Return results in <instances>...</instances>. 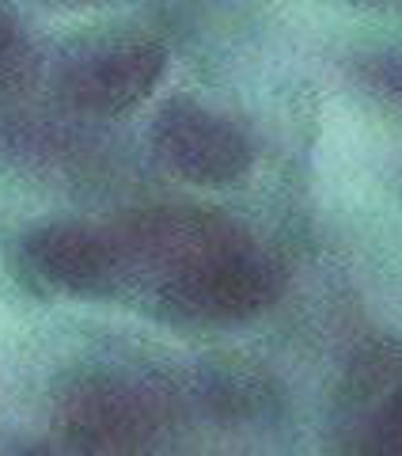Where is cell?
<instances>
[{
    "label": "cell",
    "mask_w": 402,
    "mask_h": 456,
    "mask_svg": "<svg viewBox=\"0 0 402 456\" xmlns=\"http://www.w3.org/2000/svg\"><path fill=\"white\" fill-rule=\"evenodd\" d=\"M353 73L376 99L402 107V50L361 53L353 65Z\"/></svg>",
    "instance_id": "ba28073f"
},
{
    "label": "cell",
    "mask_w": 402,
    "mask_h": 456,
    "mask_svg": "<svg viewBox=\"0 0 402 456\" xmlns=\"http://www.w3.org/2000/svg\"><path fill=\"white\" fill-rule=\"evenodd\" d=\"M357 4H402V0H357Z\"/></svg>",
    "instance_id": "8fae6325"
},
{
    "label": "cell",
    "mask_w": 402,
    "mask_h": 456,
    "mask_svg": "<svg viewBox=\"0 0 402 456\" xmlns=\"http://www.w3.org/2000/svg\"><path fill=\"white\" fill-rule=\"evenodd\" d=\"M53 430L68 456H160L175 430V399L152 377L92 369L57 395Z\"/></svg>",
    "instance_id": "6da1fadb"
},
{
    "label": "cell",
    "mask_w": 402,
    "mask_h": 456,
    "mask_svg": "<svg viewBox=\"0 0 402 456\" xmlns=\"http://www.w3.org/2000/svg\"><path fill=\"white\" fill-rule=\"evenodd\" d=\"M23 274L50 293L65 297H110L129 285L125 255L114 224L50 221L20 240Z\"/></svg>",
    "instance_id": "277c9868"
},
{
    "label": "cell",
    "mask_w": 402,
    "mask_h": 456,
    "mask_svg": "<svg viewBox=\"0 0 402 456\" xmlns=\"http://www.w3.org/2000/svg\"><path fill=\"white\" fill-rule=\"evenodd\" d=\"M353 456H402V377L383 380L353 426Z\"/></svg>",
    "instance_id": "8992f818"
},
{
    "label": "cell",
    "mask_w": 402,
    "mask_h": 456,
    "mask_svg": "<svg viewBox=\"0 0 402 456\" xmlns=\"http://www.w3.org/2000/svg\"><path fill=\"white\" fill-rule=\"evenodd\" d=\"M35 73H38L35 42L27 38L16 12L0 4V95L27 92L35 84Z\"/></svg>",
    "instance_id": "52a82bcc"
},
{
    "label": "cell",
    "mask_w": 402,
    "mask_h": 456,
    "mask_svg": "<svg viewBox=\"0 0 402 456\" xmlns=\"http://www.w3.org/2000/svg\"><path fill=\"white\" fill-rule=\"evenodd\" d=\"M42 4H50V8H68V12H76V8H103V4H118V0H42Z\"/></svg>",
    "instance_id": "9c48e42d"
},
{
    "label": "cell",
    "mask_w": 402,
    "mask_h": 456,
    "mask_svg": "<svg viewBox=\"0 0 402 456\" xmlns=\"http://www.w3.org/2000/svg\"><path fill=\"white\" fill-rule=\"evenodd\" d=\"M156 305L171 320L228 327L262 316L285 293V266L251 232L205 251L152 285Z\"/></svg>",
    "instance_id": "7a4b0ae2"
},
{
    "label": "cell",
    "mask_w": 402,
    "mask_h": 456,
    "mask_svg": "<svg viewBox=\"0 0 402 456\" xmlns=\"http://www.w3.org/2000/svg\"><path fill=\"white\" fill-rule=\"evenodd\" d=\"M12 456H68V452L57 449V445H35V449H20V452H12Z\"/></svg>",
    "instance_id": "30bf717a"
},
{
    "label": "cell",
    "mask_w": 402,
    "mask_h": 456,
    "mask_svg": "<svg viewBox=\"0 0 402 456\" xmlns=\"http://www.w3.org/2000/svg\"><path fill=\"white\" fill-rule=\"evenodd\" d=\"M167 73V46L156 38L92 42L61 65L57 95L80 118H118L141 107Z\"/></svg>",
    "instance_id": "3957f363"
},
{
    "label": "cell",
    "mask_w": 402,
    "mask_h": 456,
    "mask_svg": "<svg viewBox=\"0 0 402 456\" xmlns=\"http://www.w3.org/2000/svg\"><path fill=\"white\" fill-rule=\"evenodd\" d=\"M152 152L171 175L197 187H232L254 164L251 137L232 118L194 103L171 99L152 122Z\"/></svg>",
    "instance_id": "5b68a950"
}]
</instances>
